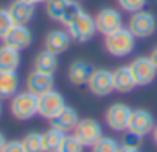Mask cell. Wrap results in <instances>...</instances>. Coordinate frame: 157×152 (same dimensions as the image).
Wrapping results in <instances>:
<instances>
[{
	"instance_id": "6da1fadb",
	"label": "cell",
	"mask_w": 157,
	"mask_h": 152,
	"mask_svg": "<svg viewBox=\"0 0 157 152\" xmlns=\"http://www.w3.org/2000/svg\"><path fill=\"white\" fill-rule=\"evenodd\" d=\"M104 50L112 57H117V59L128 57L135 50V35L128 28L122 26L121 30L104 37Z\"/></svg>"
},
{
	"instance_id": "7a4b0ae2",
	"label": "cell",
	"mask_w": 157,
	"mask_h": 152,
	"mask_svg": "<svg viewBox=\"0 0 157 152\" xmlns=\"http://www.w3.org/2000/svg\"><path fill=\"white\" fill-rule=\"evenodd\" d=\"M44 9L53 22H59L62 26H68L82 11L78 0H46Z\"/></svg>"
},
{
	"instance_id": "3957f363",
	"label": "cell",
	"mask_w": 157,
	"mask_h": 152,
	"mask_svg": "<svg viewBox=\"0 0 157 152\" xmlns=\"http://www.w3.org/2000/svg\"><path fill=\"white\" fill-rule=\"evenodd\" d=\"M9 112L18 121H29L35 115H39V95L31 92H17L11 97Z\"/></svg>"
},
{
	"instance_id": "277c9868",
	"label": "cell",
	"mask_w": 157,
	"mask_h": 152,
	"mask_svg": "<svg viewBox=\"0 0 157 152\" xmlns=\"http://www.w3.org/2000/svg\"><path fill=\"white\" fill-rule=\"evenodd\" d=\"M66 30H68L71 40L77 42V44H86V42H90L91 38L95 37V33H97L95 18H93L88 11H84V9L66 26Z\"/></svg>"
},
{
	"instance_id": "5b68a950",
	"label": "cell",
	"mask_w": 157,
	"mask_h": 152,
	"mask_svg": "<svg viewBox=\"0 0 157 152\" xmlns=\"http://www.w3.org/2000/svg\"><path fill=\"white\" fill-rule=\"evenodd\" d=\"M128 30L135 35V38H148L155 33L157 30V18L152 11L141 9L130 15L128 20Z\"/></svg>"
},
{
	"instance_id": "8992f818",
	"label": "cell",
	"mask_w": 157,
	"mask_h": 152,
	"mask_svg": "<svg viewBox=\"0 0 157 152\" xmlns=\"http://www.w3.org/2000/svg\"><path fill=\"white\" fill-rule=\"evenodd\" d=\"M64 108H66V99L55 88L46 92V94H42V95H39V115L40 117H44L48 121H53Z\"/></svg>"
},
{
	"instance_id": "52a82bcc",
	"label": "cell",
	"mask_w": 157,
	"mask_h": 152,
	"mask_svg": "<svg viewBox=\"0 0 157 152\" xmlns=\"http://www.w3.org/2000/svg\"><path fill=\"white\" fill-rule=\"evenodd\" d=\"M95 28L101 35H110L122 28V15L115 7H102L95 13Z\"/></svg>"
},
{
	"instance_id": "ba28073f",
	"label": "cell",
	"mask_w": 157,
	"mask_h": 152,
	"mask_svg": "<svg viewBox=\"0 0 157 152\" xmlns=\"http://www.w3.org/2000/svg\"><path fill=\"white\" fill-rule=\"evenodd\" d=\"M73 134L78 138V141L84 145V147H93L102 136H104V132H102V126H101V123L99 121H95V119H91V117H84V119H78L77 126L73 128Z\"/></svg>"
},
{
	"instance_id": "9c48e42d",
	"label": "cell",
	"mask_w": 157,
	"mask_h": 152,
	"mask_svg": "<svg viewBox=\"0 0 157 152\" xmlns=\"http://www.w3.org/2000/svg\"><path fill=\"white\" fill-rule=\"evenodd\" d=\"M128 66H130V70L133 74V79H135L137 86H148V84H152L155 81L157 68H155V64L152 62L150 55L148 57H144V55L135 57Z\"/></svg>"
},
{
	"instance_id": "30bf717a",
	"label": "cell",
	"mask_w": 157,
	"mask_h": 152,
	"mask_svg": "<svg viewBox=\"0 0 157 152\" xmlns=\"http://www.w3.org/2000/svg\"><path fill=\"white\" fill-rule=\"evenodd\" d=\"M130 115H132V108L128 105L113 103V105H110L106 108L104 123L113 132H126L128 130V123H130Z\"/></svg>"
},
{
	"instance_id": "8fae6325",
	"label": "cell",
	"mask_w": 157,
	"mask_h": 152,
	"mask_svg": "<svg viewBox=\"0 0 157 152\" xmlns=\"http://www.w3.org/2000/svg\"><path fill=\"white\" fill-rule=\"evenodd\" d=\"M86 86L95 97H106L113 92V74L106 68H97L91 72Z\"/></svg>"
},
{
	"instance_id": "7c38bea8",
	"label": "cell",
	"mask_w": 157,
	"mask_h": 152,
	"mask_svg": "<svg viewBox=\"0 0 157 152\" xmlns=\"http://www.w3.org/2000/svg\"><path fill=\"white\" fill-rule=\"evenodd\" d=\"M154 126H155V119H154L152 112H148L146 108H135V110H132L130 123H128V132L144 138V136L152 134Z\"/></svg>"
},
{
	"instance_id": "4fadbf2b",
	"label": "cell",
	"mask_w": 157,
	"mask_h": 152,
	"mask_svg": "<svg viewBox=\"0 0 157 152\" xmlns=\"http://www.w3.org/2000/svg\"><path fill=\"white\" fill-rule=\"evenodd\" d=\"M2 42L15 48V50H26L31 46L33 35H31L28 24H13L9 28V31L6 33V37L2 38Z\"/></svg>"
},
{
	"instance_id": "5bb4252c",
	"label": "cell",
	"mask_w": 157,
	"mask_h": 152,
	"mask_svg": "<svg viewBox=\"0 0 157 152\" xmlns=\"http://www.w3.org/2000/svg\"><path fill=\"white\" fill-rule=\"evenodd\" d=\"M71 42L73 40L70 37L68 30H62V28L49 30L46 38H44V50H48V51H51L55 55H60V53H64L70 48Z\"/></svg>"
},
{
	"instance_id": "9a60e30c",
	"label": "cell",
	"mask_w": 157,
	"mask_h": 152,
	"mask_svg": "<svg viewBox=\"0 0 157 152\" xmlns=\"http://www.w3.org/2000/svg\"><path fill=\"white\" fill-rule=\"evenodd\" d=\"M53 84H55V79L51 74H42L39 70H33L29 72L26 77V90L35 94V95H42L49 90H53Z\"/></svg>"
},
{
	"instance_id": "2e32d148",
	"label": "cell",
	"mask_w": 157,
	"mask_h": 152,
	"mask_svg": "<svg viewBox=\"0 0 157 152\" xmlns=\"http://www.w3.org/2000/svg\"><path fill=\"white\" fill-rule=\"evenodd\" d=\"M7 9L15 24H29L37 13V4H31L28 0H13Z\"/></svg>"
},
{
	"instance_id": "e0dca14e",
	"label": "cell",
	"mask_w": 157,
	"mask_h": 152,
	"mask_svg": "<svg viewBox=\"0 0 157 152\" xmlns=\"http://www.w3.org/2000/svg\"><path fill=\"white\" fill-rule=\"evenodd\" d=\"M91 72H93V70H91L90 62H86V61H82V59H77V61L70 62L66 75H68L70 84H73V86H84V84L88 82L90 75H91Z\"/></svg>"
},
{
	"instance_id": "ac0fdd59",
	"label": "cell",
	"mask_w": 157,
	"mask_h": 152,
	"mask_svg": "<svg viewBox=\"0 0 157 152\" xmlns=\"http://www.w3.org/2000/svg\"><path fill=\"white\" fill-rule=\"evenodd\" d=\"M20 62H22L20 50H15L7 44L0 46V74L17 72L20 68Z\"/></svg>"
},
{
	"instance_id": "d6986e66",
	"label": "cell",
	"mask_w": 157,
	"mask_h": 152,
	"mask_svg": "<svg viewBox=\"0 0 157 152\" xmlns=\"http://www.w3.org/2000/svg\"><path fill=\"white\" fill-rule=\"evenodd\" d=\"M112 74H113V90L115 92L130 94L133 88H137V82L133 79V74H132L130 66H119Z\"/></svg>"
},
{
	"instance_id": "ffe728a7",
	"label": "cell",
	"mask_w": 157,
	"mask_h": 152,
	"mask_svg": "<svg viewBox=\"0 0 157 152\" xmlns=\"http://www.w3.org/2000/svg\"><path fill=\"white\" fill-rule=\"evenodd\" d=\"M57 57L59 55H55V53H51L48 50H42V51H39L35 55V59H33V70H39L42 74L55 75L57 70H59V59Z\"/></svg>"
},
{
	"instance_id": "44dd1931",
	"label": "cell",
	"mask_w": 157,
	"mask_h": 152,
	"mask_svg": "<svg viewBox=\"0 0 157 152\" xmlns=\"http://www.w3.org/2000/svg\"><path fill=\"white\" fill-rule=\"evenodd\" d=\"M78 119H80V117H78L77 110H75L73 106H68V105H66V108L51 121V125L68 134V132H73V128L77 126Z\"/></svg>"
},
{
	"instance_id": "7402d4cb",
	"label": "cell",
	"mask_w": 157,
	"mask_h": 152,
	"mask_svg": "<svg viewBox=\"0 0 157 152\" xmlns=\"http://www.w3.org/2000/svg\"><path fill=\"white\" fill-rule=\"evenodd\" d=\"M66 138V132H62L57 126H49L46 132H42V143H44V152H59L62 141Z\"/></svg>"
},
{
	"instance_id": "603a6c76",
	"label": "cell",
	"mask_w": 157,
	"mask_h": 152,
	"mask_svg": "<svg viewBox=\"0 0 157 152\" xmlns=\"http://www.w3.org/2000/svg\"><path fill=\"white\" fill-rule=\"evenodd\" d=\"M20 88V79L17 72L0 74V99H11Z\"/></svg>"
},
{
	"instance_id": "cb8c5ba5",
	"label": "cell",
	"mask_w": 157,
	"mask_h": 152,
	"mask_svg": "<svg viewBox=\"0 0 157 152\" xmlns=\"http://www.w3.org/2000/svg\"><path fill=\"white\" fill-rule=\"evenodd\" d=\"M20 141H22V147L26 152H44L42 132H28Z\"/></svg>"
},
{
	"instance_id": "d4e9b609",
	"label": "cell",
	"mask_w": 157,
	"mask_h": 152,
	"mask_svg": "<svg viewBox=\"0 0 157 152\" xmlns=\"http://www.w3.org/2000/svg\"><path fill=\"white\" fill-rule=\"evenodd\" d=\"M119 149H121V143H119L115 138L102 136V138L91 147V152H119Z\"/></svg>"
},
{
	"instance_id": "484cf974",
	"label": "cell",
	"mask_w": 157,
	"mask_h": 152,
	"mask_svg": "<svg viewBox=\"0 0 157 152\" xmlns=\"http://www.w3.org/2000/svg\"><path fill=\"white\" fill-rule=\"evenodd\" d=\"M84 149L86 147L78 141V138L71 132V134H66V138H64L59 152H84Z\"/></svg>"
},
{
	"instance_id": "4316f807",
	"label": "cell",
	"mask_w": 157,
	"mask_h": 152,
	"mask_svg": "<svg viewBox=\"0 0 157 152\" xmlns=\"http://www.w3.org/2000/svg\"><path fill=\"white\" fill-rule=\"evenodd\" d=\"M117 6L122 9V11H126V13H135V11H141V9H144V6H146V0H117Z\"/></svg>"
},
{
	"instance_id": "83f0119b",
	"label": "cell",
	"mask_w": 157,
	"mask_h": 152,
	"mask_svg": "<svg viewBox=\"0 0 157 152\" xmlns=\"http://www.w3.org/2000/svg\"><path fill=\"white\" fill-rule=\"evenodd\" d=\"M13 18L9 15V9L7 7H0V38L6 37V33L9 31V28L13 26Z\"/></svg>"
},
{
	"instance_id": "f1b7e54d",
	"label": "cell",
	"mask_w": 157,
	"mask_h": 152,
	"mask_svg": "<svg viewBox=\"0 0 157 152\" xmlns=\"http://www.w3.org/2000/svg\"><path fill=\"white\" fill-rule=\"evenodd\" d=\"M141 143H143V138L137 136V134H132L126 130V136L122 138V143L121 145H130V147H139L141 149Z\"/></svg>"
},
{
	"instance_id": "f546056e",
	"label": "cell",
	"mask_w": 157,
	"mask_h": 152,
	"mask_svg": "<svg viewBox=\"0 0 157 152\" xmlns=\"http://www.w3.org/2000/svg\"><path fill=\"white\" fill-rule=\"evenodd\" d=\"M2 152H26L22 147V141H7Z\"/></svg>"
},
{
	"instance_id": "4dcf8cb0",
	"label": "cell",
	"mask_w": 157,
	"mask_h": 152,
	"mask_svg": "<svg viewBox=\"0 0 157 152\" xmlns=\"http://www.w3.org/2000/svg\"><path fill=\"white\" fill-rule=\"evenodd\" d=\"M119 152H139V147H130V145H121Z\"/></svg>"
},
{
	"instance_id": "1f68e13d",
	"label": "cell",
	"mask_w": 157,
	"mask_h": 152,
	"mask_svg": "<svg viewBox=\"0 0 157 152\" xmlns=\"http://www.w3.org/2000/svg\"><path fill=\"white\" fill-rule=\"evenodd\" d=\"M150 59H152V62L155 64V68H157V46L152 50V53H150Z\"/></svg>"
},
{
	"instance_id": "d6a6232c",
	"label": "cell",
	"mask_w": 157,
	"mask_h": 152,
	"mask_svg": "<svg viewBox=\"0 0 157 152\" xmlns=\"http://www.w3.org/2000/svg\"><path fill=\"white\" fill-rule=\"evenodd\" d=\"M6 143H7V139H6L4 132H0V152H2V149H4V147H6Z\"/></svg>"
},
{
	"instance_id": "836d02e7",
	"label": "cell",
	"mask_w": 157,
	"mask_h": 152,
	"mask_svg": "<svg viewBox=\"0 0 157 152\" xmlns=\"http://www.w3.org/2000/svg\"><path fill=\"white\" fill-rule=\"evenodd\" d=\"M152 138H154V143L157 145V123H155V126H154V130H152Z\"/></svg>"
},
{
	"instance_id": "e575fe53",
	"label": "cell",
	"mask_w": 157,
	"mask_h": 152,
	"mask_svg": "<svg viewBox=\"0 0 157 152\" xmlns=\"http://www.w3.org/2000/svg\"><path fill=\"white\" fill-rule=\"evenodd\" d=\"M28 2H31V4H37V6H39V4H44L46 0H28Z\"/></svg>"
},
{
	"instance_id": "d590c367",
	"label": "cell",
	"mask_w": 157,
	"mask_h": 152,
	"mask_svg": "<svg viewBox=\"0 0 157 152\" xmlns=\"http://www.w3.org/2000/svg\"><path fill=\"white\" fill-rule=\"evenodd\" d=\"M0 117H2V99H0Z\"/></svg>"
}]
</instances>
